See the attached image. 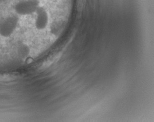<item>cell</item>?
<instances>
[{
	"mask_svg": "<svg viewBox=\"0 0 154 122\" xmlns=\"http://www.w3.org/2000/svg\"><path fill=\"white\" fill-rule=\"evenodd\" d=\"M19 23V18L16 15L8 16L0 21V36L9 37L14 33Z\"/></svg>",
	"mask_w": 154,
	"mask_h": 122,
	"instance_id": "cell-1",
	"label": "cell"
},
{
	"mask_svg": "<svg viewBox=\"0 0 154 122\" xmlns=\"http://www.w3.org/2000/svg\"><path fill=\"white\" fill-rule=\"evenodd\" d=\"M40 7L38 0H22L16 4L14 10L18 15H30L36 13Z\"/></svg>",
	"mask_w": 154,
	"mask_h": 122,
	"instance_id": "cell-2",
	"label": "cell"
},
{
	"mask_svg": "<svg viewBox=\"0 0 154 122\" xmlns=\"http://www.w3.org/2000/svg\"><path fill=\"white\" fill-rule=\"evenodd\" d=\"M35 25L38 30H43L48 27L49 22V13L44 7L38 8L36 12Z\"/></svg>",
	"mask_w": 154,
	"mask_h": 122,
	"instance_id": "cell-3",
	"label": "cell"
},
{
	"mask_svg": "<svg viewBox=\"0 0 154 122\" xmlns=\"http://www.w3.org/2000/svg\"><path fill=\"white\" fill-rule=\"evenodd\" d=\"M19 52L21 56H26L28 54V48L26 46H22L20 48Z\"/></svg>",
	"mask_w": 154,
	"mask_h": 122,
	"instance_id": "cell-4",
	"label": "cell"
}]
</instances>
